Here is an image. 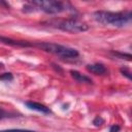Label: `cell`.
Returning a JSON list of instances; mask_svg holds the SVG:
<instances>
[{
	"label": "cell",
	"instance_id": "obj_2",
	"mask_svg": "<svg viewBox=\"0 0 132 132\" xmlns=\"http://www.w3.org/2000/svg\"><path fill=\"white\" fill-rule=\"evenodd\" d=\"M34 45L45 51V52H48V53L54 54L56 56H59L62 59H75L79 55L77 50L72 48V47H68V46H65L62 44H58V43L39 42V43H36Z\"/></svg>",
	"mask_w": 132,
	"mask_h": 132
},
{
	"label": "cell",
	"instance_id": "obj_11",
	"mask_svg": "<svg viewBox=\"0 0 132 132\" xmlns=\"http://www.w3.org/2000/svg\"><path fill=\"white\" fill-rule=\"evenodd\" d=\"M0 132H36V131L25 130V129H7V130H1Z\"/></svg>",
	"mask_w": 132,
	"mask_h": 132
},
{
	"label": "cell",
	"instance_id": "obj_12",
	"mask_svg": "<svg viewBox=\"0 0 132 132\" xmlns=\"http://www.w3.org/2000/svg\"><path fill=\"white\" fill-rule=\"evenodd\" d=\"M103 123H104V120H103L101 117H99V116L96 117V118L93 120V124H94L95 126H97V127H98V126H101Z\"/></svg>",
	"mask_w": 132,
	"mask_h": 132
},
{
	"label": "cell",
	"instance_id": "obj_6",
	"mask_svg": "<svg viewBox=\"0 0 132 132\" xmlns=\"http://www.w3.org/2000/svg\"><path fill=\"white\" fill-rule=\"evenodd\" d=\"M25 104L30 109H33V110H36V111H39L42 113H51V109L41 103L33 102V101H27V102H25Z\"/></svg>",
	"mask_w": 132,
	"mask_h": 132
},
{
	"label": "cell",
	"instance_id": "obj_16",
	"mask_svg": "<svg viewBox=\"0 0 132 132\" xmlns=\"http://www.w3.org/2000/svg\"><path fill=\"white\" fill-rule=\"evenodd\" d=\"M0 67H2V64H1V63H0Z\"/></svg>",
	"mask_w": 132,
	"mask_h": 132
},
{
	"label": "cell",
	"instance_id": "obj_4",
	"mask_svg": "<svg viewBox=\"0 0 132 132\" xmlns=\"http://www.w3.org/2000/svg\"><path fill=\"white\" fill-rule=\"evenodd\" d=\"M57 27L63 31L66 32H71V33H78V32H84L89 29V26L85 23L81 22L77 19H67L63 20L58 23Z\"/></svg>",
	"mask_w": 132,
	"mask_h": 132
},
{
	"label": "cell",
	"instance_id": "obj_1",
	"mask_svg": "<svg viewBox=\"0 0 132 132\" xmlns=\"http://www.w3.org/2000/svg\"><path fill=\"white\" fill-rule=\"evenodd\" d=\"M131 12H113V11H105L98 10L94 12V19L103 25H110L114 27H124L131 21Z\"/></svg>",
	"mask_w": 132,
	"mask_h": 132
},
{
	"label": "cell",
	"instance_id": "obj_15",
	"mask_svg": "<svg viewBox=\"0 0 132 132\" xmlns=\"http://www.w3.org/2000/svg\"><path fill=\"white\" fill-rule=\"evenodd\" d=\"M7 117V113H6V111L2 108V107H0V121L2 120V119H4V118H6Z\"/></svg>",
	"mask_w": 132,
	"mask_h": 132
},
{
	"label": "cell",
	"instance_id": "obj_14",
	"mask_svg": "<svg viewBox=\"0 0 132 132\" xmlns=\"http://www.w3.org/2000/svg\"><path fill=\"white\" fill-rule=\"evenodd\" d=\"M120 126H118V125H112L111 127H110V129H109V132H119L120 131Z\"/></svg>",
	"mask_w": 132,
	"mask_h": 132
},
{
	"label": "cell",
	"instance_id": "obj_8",
	"mask_svg": "<svg viewBox=\"0 0 132 132\" xmlns=\"http://www.w3.org/2000/svg\"><path fill=\"white\" fill-rule=\"evenodd\" d=\"M70 74L71 76L78 82H87V84H92V79L90 77H88L87 75L80 73L77 70H70Z\"/></svg>",
	"mask_w": 132,
	"mask_h": 132
},
{
	"label": "cell",
	"instance_id": "obj_5",
	"mask_svg": "<svg viewBox=\"0 0 132 132\" xmlns=\"http://www.w3.org/2000/svg\"><path fill=\"white\" fill-rule=\"evenodd\" d=\"M87 70L93 74H96V75H102V74H105L107 72L106 67L101 63H95V64L87 65Z\"/></svg>",
	"mask_w": 132,
	"mask_h": 132
},
{
	"label": "cell",
	"instance_id": "obj_10",
	"mask_svg": "<svg viewBox=\"0 0 132 132\" xmlns=\"http://www.w3.org/2000/svg\"><path fill=\"white\" fill-rule=\"evenodd\" d=\"M12 79H13V75H12L11 73H9V72H7V73H3V74L0 75V80L10 81V80H12Z\"/></svg>",
	"mask_w": 132,
	"mask_h": 132
},
{
	"label": "cell",
	"instance_id": "obj_9",
	"mask_svg": "<svg viewBox=\"0 0 132 132\" xmlns=\"http://www.w3.org/2000/svg\"><path fill=\"white\" fill-rule=\"evenodd\" d=\"M112 54L114 56L119 57L120 59H126L128 61L131 60V55H129V54H123V53H119V52H112Z\"/></svg>",
	"mask_w": 132,
	"mask_h": 132
},
{
	"label": "cell",
	"instance_id": "obj_3",
	"mask_svg": "<svg viewBox=\"0 0 132 132\" xmlns=\"http://www.w3.org/2000/svg\"><path fill=\"white\" fill-rule=\"evenodd\" d=\"M32 4L39 8L40 10L51 13V14H57L65 10V4L61 1H54V0H38L33 1Z\"/></svg>",
	"mask_w": 132,
	"mask_h": 132
},
{
	"label": "cell",
	"instance_id": "obj_7",
	"mask_svg": "<svg viewBox=\"0 0 132 132\" xmlns=\"http://www.w3.org/2000/svg\"><path fill=\"white\" fill-rule=\"evenodd\" d=\"M0 42H3L5 44L8 45H12V46H22V47H27V46H32L33 44L27 42V41H20V40H13L7 37H3L0 36Z\"/></svg>",
	"mask_w": 132,
	"mask_h": 132
},
{
	"label": "cell",
	"instance_id": "obj_13",
	"mask_svg": "<svg viewBox=\"0 0 132 132\" xmlns=\"http://www.w3.org/2000/svg\"><path fill=\"white\" fill-rule=\"evenodd\" d=\"M121 72H122L124 75H126L129 79H131V72H130L127 68H121Z\"/></svg>",
	"mask_w": 132,
	"mask_h": 132
}]
</instances>
